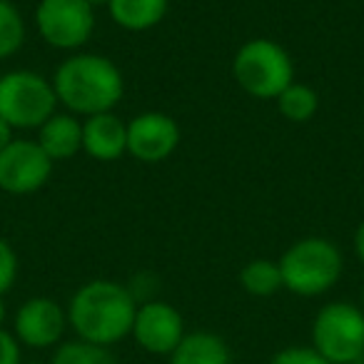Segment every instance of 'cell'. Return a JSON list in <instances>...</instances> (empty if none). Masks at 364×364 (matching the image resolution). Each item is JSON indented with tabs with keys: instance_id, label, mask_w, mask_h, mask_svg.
Segmentation results:
<instances>
[{
	"instance_id": "obj_1",
	"label": "cell",
	"mask_w": 364,
	"mask_h": 364,
	"mask_svg": "<svg viewBox=\"0 0 364 364\" xmlns=\"http://www.w3.org/2000/svg\"><path fill=\"white\" fill-rule=\"evenodd\" d=\"M68 324L77 339L112 347L130 337L137 299L127 284L115 279H90L73 292L68 302Z\"/></svg>"
},
{
	"instance_id": "obj_2",
	"label": "cell",
	"mask_w": 364,
	"mask_h": 364,
	"mask_svg": "<svg viewBox=\"0 0 364 364\" xmlns=\"http://www.w3.org/2000/svg\"><path fill=\"white\" fill-rule=\"evenodd\" d=\"M58 105L77 117L112 112L125 95L122 70L105 55L75 53L65 58L53 73Z\"/></svg>"
},
{
	"instance_id": "obj_3",
	"label": "cell",
	"mask_w": 364,
	"mask_h": 364,
	"mask_svg": "<svg viewBox=\"0 0 364 364\" xmlns=\"http://www.w3.org/2000/svg\"><path fill=\"white\" fill-rule=\"evenodd\" d=\"M277 262L284 289L297 297L327 294L344 272V257L337 245L314 235L289 245Z\"/></svg>"
},
{
	"instance_id": "obj_4",
	"label": "cell",
	"mask_w": 364,
	"mask_h": 364,
	"mask_svg": "<svg viewBox=\"0 0 364 364\" xmlns=\"http://www.w3.org/2000/svg\"><path fill=\"white\" fill-rule=\"evenodd\" d=\"M232 77L250 97L277 100L284 87L294 82V63L279 43L252 38L235 53Z\"/></svg>"
},
{
	"instance_id": "obj_5",
	"label": "cell",
	"mask_w": 364,
	"mask_h": 364,
	"mask_svg": "<svg viewBox=\"0 0 364 364\" xmlns=\"http://www.w3.org/2000/svg\"><path fill=\"white\" fill-rule=\"evenodd\" d=\"M53 80L36 70H8L0 75V117L13 130H41L58 112Z\"/></svg>"
},
{
	"instance_id": "obj_6",
	"label": "cell",
	"mask_w": 364,
	"mask_h": 364,
	"mask_svg": "<svg viewBox=\"0 0 364 364\" xmlns=\"http://www.w3.org/2000/svg\"><path fill=\"white\" fill-rule=\"evenodd\" d=\"M329 364L364 359V309L352 302H327L312 319V344Z\"/></svg>"
},
{
	"instance_id": "obj_7",
	"label": "cell",
	"mask_w": 364,
	"mask_h": 364,
	"mask_svg": "<svg viewBox=\"0 0 364 364\" xmlns=\"http://www.w3.org/2000/svg\"><path fill=\"white\" fill-rule=\"evenodd\" d=\"M36 28L55 50H80L95 31V8L85 0H41L36 8Z\"/></svg>"
},
{
	"instance_id": "obj_8",
	"label": "cell",
	"mask_w": 364,
	"mask_h": 364,
	"mask_svg": "<svg viewBox=\"0 0 364 364\" xmlns=\"http://www.w3.org/2000/svg\"><path fill=\"white\" fill-rule=\"evenodd\" d=\"M55 162L46 155L38 140H13L0 150V190L6 195H33L48 185Z\"/></svg>"
},
{
	"instance_id": "obj_9",
	"label": "cell",
	"mask_w": 364,
	"mask_h": 364,
	"mask_svg": "<svg viewBox=\"0 0 364 364\" xmlns=\"http://www.w3.org/2000/svg\"><path fill=\"white\" fill-rule=\"evenodd\" d=\"M188 334L185 319L180 309L172 307L165 299H150V302L137 304L135 322H132L130 337L135 344L147 354L155 357H170L172 349L182 342Z\"/></svg>"
},
{
	"instance_id": "obj_10",
	"label": "cell",
	"mask_w": 364,
	"mask_h": 364,
	"mask_svg": "<svg viewBox=\"0 0 364 364\" xmlns=\"http://www.w3.org/2000/svg\"><path fill=\"white\" fill-rule=\"evenodd\" d=\"M68 309L53 297H31L16 309L13 334L21 347L50 349L58 347L65 337Z\"/></svg>"
},
{
	"instance_id": "obj_11",
	"label": "cell",
	"mask_w": 364,
	"mask_h": 364,
	"mask_svg": "<svg viewBox=\"0 0 364 364\" xmlns=\"http://www.w3.org/2000/svg\"><path fill=\"white\" fill-rule=\"evenodd\" d=\"M182 132L172 115L160 110H147L127 122V155L145 165H157L172 157L180 147Z\"/></svg>"
},
{
	"instance_id": "obj_12",
	"label": "cell",
	"mask_w": 364,
	"mask_h": 364,
	"mask_svg": "<svg viewBox=\"0 0 364 364\" xmlns=\"http://www.w3.org/2000/svg\"><path fill=\"white\" fill-rule=\"evenodd\" d=\"M82 152L97 162H115L127 152V122L120 115L100 112L82 120Z\"/></svg>"
},
{
	"instance_id": "obj_13",
	"label": "cell",
	"mask_w": 364,
	"mask_h": 364,
	"mask_svg": "<svg viewBox=\"0 0 364 364\" xmlns=\"http://www.w3.org/2000/svg\"><path fill=\"white\" fill-rule=\"evenodd\" d=\"M36 140L53 162L73 160L77 152H82V120L77 115L58 110L38 130Z\"/></svg>"
},
{
	"instance_id": "obj_14",
	"label": "cell",
	"mask_w": 364,
	"mask_h": 364,
	"mask_svg": "<svg viewBox=\"0 0 364 364\" xmlns=\"http://www.w3.org/2000/svg\"><path fill=\"white\" fill-rule=\"evenodd\" d=\"M167 359L170 364H232L228 342L220 334L205 329L185 334Z\"/></svg>"
},
{
	"instance_id": "obj_15",
	"label": "cell",
	"mask_w": 364,
	"mask_h": 364,
	"mask_svg": "<svg viewBox=\"0 0 364 364\" xmlns=\"http://www.w3.org/2000/svg\"><path fill=\"white\" fill-rule=\"evenodd\" d=\"M170 0H110L107 13L122 31L142 33L160 26L167 16Z\"/></svg>"
},
{
	"instance_id": "obj_16",
	"label": "cell",
	"mask_w": 364,
	"mask_h": 364,
	"mask_svg": "<svg viewBox=\"0 0 364 364\" xmlns=\"http://www.w3.org/2000/svg\"><path fill=\"white\" fill-rule=\"evenodd\" d=\"M240 284L252 297H272L279 289H284L279 262H274V259H252V262H247L240 269Z\"/></svg>"
},
{
	"instance_id": "obj_17",
	"label": "cell",
	"mask_w": 364,
	"mask_h": 364,
	"mask_svg": "<svg viewBox=\"0 0 364 364\" xmlns=\"http://www.w3.org/2000/svg\"><path fill=\"white\" fill-rule=\"evenodd\" d=\"M274 102H277L282 117H287L289 122H309L319 110L317 90L304 85V82H297V80H294L292 85L284 87L282 95H279Z\"/></svg>"
},
{
	"instance_id": "obj_18",
	"label": "cell",
	"mask_w": 364,
	"mask_h": 364,
	"mask_svg": "<svg viewBox=\"0 0 364 364\" xmlns=\"http://www.w3.org/2000/svg\"><path fill=\"white\" fill-rule=\"evenodd\" d=\"M50 364H120L110 347L85 342V339H68L53 352Z\"/></svg>"
},
{
	"instance_id": "obj_19",
	"label": "cell",
	"mask_w": 364,
	"mask_h": 364,
	"mask_svg": "<svg viewBox=\"0 0 364 364\" xmlns=\"http://www.w3.org/2000/svg\"><path fill=\"white\" fill-rule=\"evenodd\" d=\"M26 46V21L13 3L0 0V60L13 58Z\"/></svg>"
},
{
	"instance_id": "obj_20",
	"label": "cell",
	"mask_w": 364,
	"mask_h": 364,
	"mask_svg": "<svg viewBox=\"0 0 364 364\" xmlns=\"http://www.w3.org/2000/svg\"><path fill=\"white\" fill-rule=\"evenodd\" d=\"M18 279V255L8 240L0 237V294L13 289Z\"/></svg>"
},
{
	"instance_id": "obj_21",
	"label": "cell",
	"mask_w": 364,
	"mask_h": 364,
	"mask_svg": "<svg viewBox=\"0 0 364 364\" xmlns=\"http://www.w3.org/2000/svg\"><path fill=\"white\" fill-rule=\"evenodd\" d=\"M267 364H329V362L319 352H314L312 347L294 344V347H284L279 352H274Z\"/></svg>"
},
{
	"instance_id": "obj_22",
	"label": "cell",
	"mask_w": 364,
	"mask_h": 364,
	"mask_svg": "<svg viewBox=\"0 0 364 364\" xmlns=\"http://www.w3.org/2000/svg\"><path fill=\"white\" fill-rule=\"evenodd\" d=\"M0 364H23L21 362V342L13 332L0 329Z\"/></svg>"
},
{
	"instance_id": "obj_23",
	"label": "cell",
	"mask_w": 364,
	"mask_h": 364,
	"mask_svg": "<svg viewBox=\"0 0 364 364\" xmlns=\"http://www.w3.org/2000/svg\"><path fill=\"white\" fill-rule=\"evenodd\" d=\"M13 140H16V130H13V127L0 117V150H6Z\"/></svg>"
},
{
	"instance_id": "obj_24",
	"label": "cell",
	"mask_w": 364,
	"mask_h": 364,
	"mask_svg": "<svg viewBox=\"0 0 364 364\" xmlns=\"http://www.w3.org/2000/svg\"><path fill=\"white\" fill-rule=\"evenodd\" d=\"M354 255H357V259L364 264V220L359 223L357 232H354Z\"/></svg>"
},
{
	"instance_id": "obj_25",
	"label": "cell",
	"mask_w": 364,
	"mask_h": 364,
	"mask_svg": "<svg viewBox=\"0 0 364 364\" xmlns=\"http://www.w3.org/2000/svg\"><path fill=\"white\" fill-rule=\"evenodd\" d=\"M6 317H8L6 299H3V294H0V329H3V322H6Z\"/></svg>"
},
{
	"instance_id": "obj_26",
	"label": "cell",
	"mask_w": 364,
	"mask_h": 364,
	"mask_svg": "<svg viewBox=\"0 0 364 364\" xmlns=\"http://www.w3.org/2000/svg\"><path fill=\"white\" fill-rule=\"evenodd\" d=\"M87 6H92V8H107V3H110V0H85Z\"/></svg>"
},
{
	"instance_id": "obj_27",
	"label": "cell",
	"mask_w": 364,
	"mask_h": 364,
	"mask_svg": "<svg viewBox=\"0 0 364 364\" xmlns=\"http://www.w3.org/2000/svg\"><path fill=\"white\" fill-rule=\"evenodd\" d=\"M359 307L364 309V284H362V304H359Z\"/></svg>"
},
{
	"instance_id": "obj_28",
	"label": "cell",
	"mask_w": 364,
	"mask_h": 364,
	"mask_svg": "<svg viewBox=\"0 0 364 364\" xmlns=\"http://www.w3.org/2000/svg\"><path fill=\"white\" fill-rule=\"evenodd\" d=\"M3 3H13V6H16V3H18V0H3Z\"/></svg>"
},
{
	"instance_id": "obj_29",
	"label": "cell",
	"mask_w": 364,
	"mask_h": 364,
	"mask_svg": "<svg viewBox=\"0 0 364 364\" xmlns=\"http://www.w3.org/2000/svg\"><path fill=\"white\" fill-rule=\"evenodd\" d=\"M28 364H46V362H28ZM48 364H50V362H48Z\"/></svg>"
},
{
	"instance_id": "obj_30",
	"label": "cell",
	"mask_w": 364,
	"mask_h": 364,
	"mask_svg": "<svg viewBox=\"0 0 364 364\" xmlns=\"http://www.w3.org/2000/svg\"><path fill=\"white\" fill-rule=\"evenodd\" d=\"M352 364H364V359H359V362H352Z\"/></svg>"
}]
</instances>
